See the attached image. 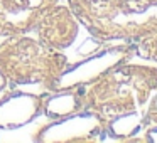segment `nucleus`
I'll return each mask as SVG.
<instances>
[{"label": "nucleus", "mask_w": 157, "mask_h": 143, "mask_svg": "<svg viewBox=\"0 0 157 143\" xmlns=\"http://www.w3.org/2000/svg\"><path fill=\"white\" fill-rule=\"evenodd\" d=\"M44 99L31 93H9L0 99V130H14L42 113Z\"/></svg>", "instance_id": "423d86ee"}, {"label": "nucleus", "mask_w": 157, "mask_h": 143, "mask_svg": "<svg viewBox=\"0 0 157 143\" xmlns=\"http://www.w3.org/2000/svg\"><path fill=\"white\" fill-rule=\"evenodd\" d=\"M42 111L52 119H61L83 111L81 86H69L54 91L51 98L44 99Z\"/></svg>", "instance_id": "0eeeda50"}, {"label": "nucleus", "mask_w": 157, "mask_h": 143, "mask_svg": "<svg viewBox=\"0 0 157 143\" xmlns=\"http://www.w3.org/2000/svg\"><path fill=\"white\" fill-rule=\"evenodd\" d=\"M59 0H0V39L31 34L46 10Z\"/></svg>", "instance_id": "20e7f679"}, {"label": "nucleus", "mask_w": 157, "mask_h": 143, "mask_svg": "<svg viewBox=\"0 0 157 143\" xmlns=\"http://www.w3.org/2000/svg\"><path fill=\"white\" fill-rule=\"evenodd\" d=\"M78 86L83 111L95 116L105 133L120 136L123 126H128V135H133L142 125L147 103L157 91V68L122 61Z\"/></svg>", "instance_id": "f257e3e1"}, {"label": "nucleus", "mask_w": 157, "mask_h": 143, "mask_svg": "<svg viewBox=\"0 0 157 143\" xmlns=\"http://www.w3.org/2000/svg\"><path fill=\"white\" fill-rule=\"evenodd\" d=\"M142 125L149 126V128H157V91L152 94L145 106V111L142 116Z\"/></svg>", "instance_id": "1a4fd4ad"}, {"label": "nucleus", "mask_w": 157, "mask_h": 143, "mask_svg": "<svg viewBox=\"0 0 157 143\" xmlns=\"http://www.w3.org/2000/svg\"><path fill=\"white\" fill-rule=\"evenodd\" d=\"M130 51L137 57L157 64V29L147 32L145 35H142L135 42H132V49Z\"/></svg>", "instance_id": "6e6552de"}, {"label": "nucleus", "mask_w": 157, "mask_h": 143, "mask_svg": "<svg viewBox=\"0 0 157 143\" xmlns=\"http://www.w3.org/2000/svg\"><path fill=\"white\" fill-rule=\"evenodd\" d=\"M69 69L63 51L29 34H15L0 41V74L14 86H41L54 93Z\"/></svg>", "instance_id": "7ed1b4c3"}, {"label": "nucleus", "mask_w": 157, "mask_h": 143, "mask_svg": "<svg viewBox=\"0 0 157 143\" xmlns=\"http://www.w3.org/2000/svg\"><path fill=\"white\" fill-rule=\"evenodd\" d=\"M68 7L100 41L132 44L157 29V0H68Z\"/></svg>", "instance_id": "f03ea898"}, {"label": "nucleus", "mask_w": 157, "mask_h": 143, "mask_svg": "<svg viewBox=\"0 0 157 143\" xmlns=\"http://www.w3.org/2000/svg\"><path fill=\"white\" fill-rule=\"evenodd\" d=\"M32 32L44 44L58 51H64L78 37L79 22L69 7L56 4L54 7L44 12Z\"/></svg>", "instance_id": "39448f33"}]
</instances>
